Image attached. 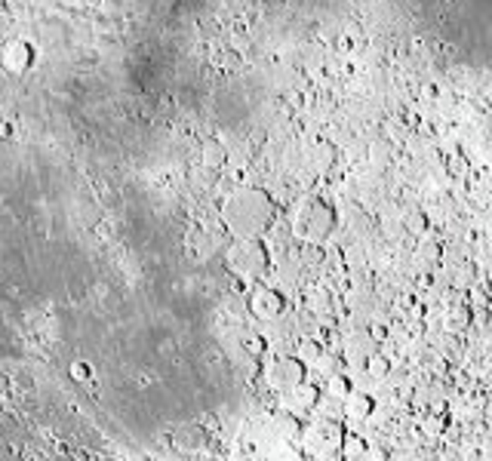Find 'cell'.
I'll return each mask as SVG.
<instances>
[{
	"label": "cell",
	"mask_w": 492,
	"mask_h": 461,
	"mask_svg": "<svg viewBox=\"0 0 492 461\" xmlns=\"http://www.w3.org/2000/svg\"><path fill=\"white\" fill-rule=\"evenodd\" d=\"M341 406H345V415L351 421H367L372 415V409H376V400L369 397V393H348L345 400H341Z\"/></svg>",
	"instance_id": "obj_9"
},
{
	"label": "cell",
	"mask_w": 492,
	"mask_h": 461,
	"mask_svg": "<svg viewBox=\"0 0 492 461\" xmlns=\"http://www.w3.org/2000/svg\"><path fill=\"white\" fill-rule=\"evenodd\" d=\"M219 62H225V65H237V58H234V53H225V58H219Z\"/></svg>",
	"instance_id": "obj_22"
},
{
	"label": "cell",
	"mask_w": 492,
	"mask_h": 461,
	"mask_svg": "<svg viewBox=\"0 0 492 461\" xmlns=\"http://www.w3.org/2000/svg\"><path fill=\"white\" fill-rule=\"evenodd\" d=\"M0 6H3V3H0Z\"/></svg>",
	"instance_id": "obj_23"
},
{
	"label": "cell",
	"mask_w": 492,
	"mask_h": 461,
	"mask_svg": "<svg viewBox=\"0 0 492 461\" xmlns=\"http://www.w3.org/2000/svg\"><path fill=\"white\" fill-rule=\"evenodd\" d=\"M225 262L231 267V274H237L240 280H259L265 277L268 265H271V252H268V247L259 237H234Z\"/></svg>",
	"instance_id": "obj_3"
},
{
	"label": "cell",
	"mask_w": 492,
	"mask_h": 461,
	"mask_svg": "<svg viewBox=\"0 0 492 461\" xmlns=\"http://www.w3.org/2000/svg\"><path fill=\"white\" fill-rule=\"evenodd\" d=\"M320 354H323V347H320L317 345V341H302V345H299V360L305 363V366H308V363H311V366H314V360H317V357Z\"/></svg>",
	"instance_id": "obj_15"
},
{
	"label": "cell",
	"mask_w": 492,
	"mask_h": 461,
	"mask_svg": "<svg viewBox=\"0 0 492 461\" xmlns=\"http://www.w3.org/2000/svg\"><path fill=\"white\" fill-rule=\"evenodd\" d=\"M283 308H286V302H283V295L277 292V289H271V286H259L256 292H252V299H249V311L259 320L280 317Z\"/></svg>",
	"instance_id": "obj_7"
},
{
	"label": "cell",
	"mask_w": 492,
	"mask_h": 461,
	"mask_svg": "<svg viewBox=\"0 0 492 461\" xmlns=\"http://www.w3.org/2000/svg\"><path fill=\"white\" fill-rule=\"evenodd\" d=\"M446 428V421L440 419V415H434V419H428V425H424V430H428V434H440V430Z\"/></svg>",
	"instance_id": "obj_19"
},
{
	"label": "cell",
	"mask_w": 492,
	"mask_h": 461,
	"mask_svg": "<svg viewBox=\"0 0 492 461\" xmlns=\"http://www.w3.org/2000/svg\"><path fill=\"white\" fill-rule=\"evenodd\" d=\"M351 391H354V384H351V378H348L345 373H332L330 382H326V393H330V400H345Z\"/></svg>",
	"instance_id": "obj_11"
},
{
	"label": "cell",
	"mask_w": 492,
	"mask_h": 461,
	"mask_svg": "<svg viewBox=\"0 0 492 461\" xmlns=\"http://www.w3.org/2000/svg\"><path fill=\"white\" fill-rule=\"evenodd\" d=\"M317 400H320V391L308 382H299V384H293V388L283 391V406H286V412H293V415L311 412V409L317 406Z\"/></svg>",
	"instance_id": "obj_8"
},
{
	"label": "cell",
	"mask_w": 492,
	"mask_h": 461,
	"mask_svg": "<svg viewBox=\"0 0 492 461\" xmlns=\"http://www.w3.org/2000/svg\"><path fill=\"white\" fill-rule=\"evenodd\" d=\"M274 430H277L283 440H295V437L302 434V428H299V415H293V412L280 415V419L274 421Z\"/></svg>",
	"instance_id": "obj_12"
},
{
	"label": "cell",
	"mask_w": 492,
	"mask_h": 461,
	"mask_svg": "<svg viewBox=\"0 0 492 461\" xmlns=\"http://www.w3.org/2000/svg\"><path fill=\"white\" fill-rule=\"evenodd\" d=\"M341 440H345V428L332 419H320L314 425L305 428L302 443L311 455L317 458H339L341 455Z\"/></svg>",
	"instance_id": "obj_4"
},
{
	"label": "cell",
	"mask_w": 492,
	"mask_h": 461,
	"mask_svg": "<svg viewBox=\"0 0 492 461\" xmlns=\"http://www.w3.org/2000/svg\"><path fill=\"white\" fill-rule=\"evenodd\" d=\"M222 221L234 237H262L274 221V200L262 188H240L222 203Z\"/></svg>",
	"instance_id": "obj_1"
},
{
	"label": "cell",
	"mask_w": 492,
	"mask_h": 461,
	"mask_svg": "<svg viewBox=\"0 0 492 461\" xmlns=\"http://www.w3.org/2000/svg\"><path fill=\"white\" fill-rule=\"evenodd\" d=\"M367 373H369L372 378H385L387 373H391V360H387L385 354L372 351V354L367 357Z\"/></svg>",
	"instance_id": "obj_13"
},
{
	"label": "cell",
	"mask_w": 492,
	"mask_h": 461,
	"mask_svg": "<svg viewBox=\"0 0 492 461\" xmlns=\"http://www.w3.org/2000/svg\"><path fill=\"white\" fill-rule=\"evenodd\" d=\"M203 163L206 166H222V163H225V148L219 142H210L203 148Z\"/></svg>",
	"instance_id": "obj_16"
},
{
	"label": "cell",
	"mask_w": 492,
	"mask_h": 461,
	"mask_svg": "<svg viewBox=\"0 0 492 461\" xmlns=\"http://www.w3.org/2000/svg\"><path fill=\"white\" fill-rule=\"evenodd\" d=\"M471 320V311H465V308H459L456 314H452V326H459V323H468Z\"/></svg>",
	"instance_id": "obj_21"
},
{
	"label": "cell",
	"mask_w": 492,
	"mask_h": 461,
	"mask_svg": "<svg viewBox=\"0 0 492 461\" xmlns=\"http://www.w3.org/2000/svg\"><path fill=\"white\" fill-rule=\"evenodd\" d=\"M71 375L77 378V382H89V378H93V369H89V363H84V360H74L71 363Z\"/></svg>",
	"instance_id": "obj_17"
},
{
	"label": "cell",
	"mask_w": 492,
	"mask_h": 461,
	"mask_svg": "<svg viewBox=\"0 0 492 461\" xmlns=\"http://www.w3.org/2000/svg\"><path fill=\"white\" fill-rule=\"evenodd\" d=\"M305 363L299 357H274L271 363L265 366V382L271 384L274 391H286L293 388V384L305 382Z\"/></svg>",
	"instance_id": "obj_5"
},
{
	"label": "cell",
	"mask_w": 492,
	"mask_h": 461,
	"mask_svg": "<svg viewBox=\"0 0 492 461\" xmlns=\"http://www.w3.org/2000/svg\"><path fill=\"white\" fill-rule=\"evenodd\" d=\"M289 225H293V234L299 237L302 243L320 247V243H326V237L332 234L335 212H332V206L323 203V200L308 197V200H299V203L293 206Z\"/></svg>",
	"instance_id": "obj_2"
},
{
	"label": "cell",
	"mask_w": 492,
	"mask_h": 461,
	"mask_svg": "<svg viewBox=\"0 0 492 461\" xmlns=\"http://www.w3.org/2000/svg\"><path fill=\"white\" fill-rule=\"evenodd\" d=\"M424 228H428V219H424L422 212H413V215H409V230H415V234H422Z\"/></svg>",
	"instance_id": "obj_18"
},
{
	"label": "cell",
	"mask_w": 492,
	"mask_h": 461,
	"mask_svg": "<svg viewBox=\"0 0 492 461\" xmlns=\"http://www.w3.org/2000/svg\"><path fill=\"white\" fill-rule=\"evenodd\" d=\"M13 136H16V126L10 120H0V139H13Z\"/></svg>",
	"instance_id": "obj_20"
},
{
	"label": "cell",
	"mask_w": 492,
	"mask_h": 461,
	"mask_svg": "<svg viewBox=\"0 0 492 461\" xmlns=\"http://www.w3.org/2000/svg\"><path fill=\"white\" fill-rule=\"evenodd\" d=\"M372 351H378V338L372 332H357L348 338V357L351 360H367Z\"/></svg>",
	"instance_id": "obj_10"
},
{
	"label": "cell",
	"mask_w": 492,
	"mask_h": 461,
	"mask_svg": "<svg viewBox=\"0 0 492 461\" xmlns=\"http://www.w3.org/2000/svg\"><path fill=\"white\" fill-rule=\"evenodd\" d=\"M0 65H3L10 74H25V71H31V65H34V49H31V43L28 40H6L3 47H0Z\"/></svg>",
	"instance_id": "obj_6"
},
{
	"label": "cell",
	"mask_w": 492,
	"mask_h": 461,
	"mask_svg": "<svg viewBox=\"0 0 492 461\" xmlns=\"http://www.w3.org/2000/svg\"><path fill=\"white\" fill-rule=\"evenodd\" d=\"M341 455L345 458H363V455H369V452H367V443H363L360 437L345 434V440H341Z\"/></svg>",
	"instance_id": "obj_14"
}]
</instances>
